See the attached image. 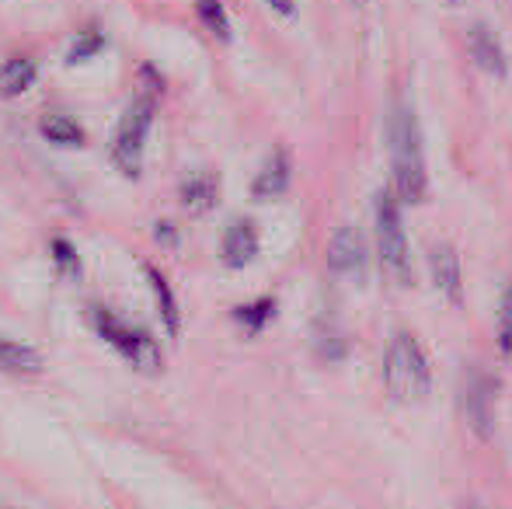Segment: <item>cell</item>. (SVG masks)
Listing matches in <instances>:
<instances>
[{
    "label": "cell",
    "instance_id": "obj_3",
    "mask_svg": "<svg viewBox=\"0 0 512 509\" xmlns=\"http://www.w3.org/2000/svg\"><path fill=\"white\" fill-rule=\"evenodd\" d=\"M377 258L380 269L391 283L411 286L415 279V265H411V245L405 220H401V203L394 192H380L377 196Z\"/></svg>",
    "mask_w": 512,
    "mask_h": 509
},
{
    "label": "cell",
    "instance_id": "obj_19",
    "mask_svg": "<svg viewBox=\"0 0 512 509\" xmlns=\"http://www.w3.org/2000/svg\"><path fill=\"white\" fill-rule=\"evenodd\" d=\"M499 349L512 363V283L502 293V307H499Z\"/></svg>",
    "mask_w": 512,
    "mask_h": 509
},
{
    "label": "cell",
    "instance_id": "obj_22",
    "mask_svg": "<svg viewBox=\"0 0 512 509\" xmlns=\"http://www.w3.org/2000/svg\"><path fill=\"white\" fill-rule=\"evenodd\" d=\"M265 4H269L276 14H283V18H293V14H297V0H265Z\"/></svg>",
    "mask_w": 512,
    "mask_h": 509
},
{
    "label": "cell",
    "instance_id": "obj_4",
    "mask_svg": "<svg viewBox=\"0 0 512 509\" xmlns=\"http://www.w3.org/2000/svg\"><path fill=\"white\" fill-rule=\"evenodd\" d=\"M95 328L98 335L108 342V346L119 349V356L129 363L133 370H140V374H161L164 367V356L161 349H157V342L150 339L143 328H129L122 318H115L112 311H105V307H95Z\"/></svg>",
    "mask_w": 512,
    "mask_h": 509
},
{
    "label": "cell",
    "instance_id": "obj_17",
    "mask_svg": "<svg viewBox=\"0 0 512 509\" xmlns=\"http://www.w3.org/2000/svg\"><path fill=\"white\" fill-rule=\"evenodd\" d=\"M272 314H276V300L272 297H262V300H255V304H241L234 311V321L244 328V332H262L265 325L272 321Z\"/></svg>",
    "mask_w": 512,
    "mask_h": 509
},
{
    "label": "cell",
    "instance_id": "obj_21",
    "mask_svg": "<svg viewBox=\"0 0 512 509\" xmlns=\"http://www.w3.org/2000/svg\"><path fill=\"white\" fill-rule=\"evenodd\" d=\"M102 46H105V35H102V32H84L81 39H77L74 46H70L67 60H70V63H77V60H88V56H95Z\"/></svg>",
    "mask_w": 512,
    "mask_h": 509
},
{
    "label": "cell",
    "instance_id": "obj_5",
    "mask_svg": "<svg viewBox=\"0 0 512 509\" xmlns=\"http://www.w3.org/2000/svg\"><path fill=\"white\" fill-rule=\"evenodd\" d=\"M150 123H154V95H140L126 105L112 140V164L126 178H136L143 168V143H147Z\"/></svg>",
    "mask_w": 512,
    "mask_h": 509
},
{
    "label": "cell",
    "instance_id": "obj_20",
    "mask_svg": "<svg viewBox=\"0 0 512 509\" xmlns=\"http://www.w3.org/2000/svg\"><path fill=\"white\" fill-rule=\"evenodd\" d=\"M53 262H56V269H60L67 279L81 276V258H77V252H74V248H70L63 238H56V241H53Z\"/></svg>",
    "mask_w": 512,
    "mask_h": 509
},
{
    "label": "cell",
    "instance_id": "obj_10",
    "mask_svg": "<svg viewBox=\"0 0 512 509\" xmlns=\"http://www.w3.org/2000/svg\"><path fill=\"white\" fill-rule=\"evenodd\" d=\"M467 49H471V60L478 63V70L492 77H506L509 60H506V49H502L499 35L492 32L488 25H474L471 35H467Z\"/></svg>",
    "mask_w": 512,
    "mask_h": 509
},
{
    "label": "cell",
    "instance_id": "obj_7",
    "mask_svg": "<svg viewBox=\"0 0 512 509\" xmlns=\"http://www.w3.org/2000/svg\"><path fill=\"white\" fill-rule=\"evenodd\" d=\"M495 398H499V381L492 374H471L464 391V408H467V422L471 429L488 440L495 433Z\"/></svg>",
    "mask_w": 512,
    "mask_h": 509
},
{
    "label": "cell",
    "instance_id": "obj_25",
    "mask_svg": "<svg viewBox=\"0 0 512 509\" xmlns=\"http://www.w3.org/2000/svg\"><path fill=\"white\" fill-rule=\"evenodd\" d=\"M352 4H363V0H352Z\"/></svg>",
    "mask_w": 512,
    "mask_h": 509
},
{
    "label": "cell",
    "instance_id": "obj_11",
    "mask_svg": "<svg viewBox=\"0 0 512 509\" xmlns=\"http://www.w3.org/2000/svg\"><path fill=\"white\" fill-rule=\"evenodd\" d=\"M290 178H293L290 154H286L283 147L272 150V154L265 157L262 171L255 175V182H251V196H255V199H276V196H283V192L290 189Z\"/></svg>",
    "mask_w": 512,
    "mask_h": 509
},
{
    "label": "cell",
    "instance_id": "obj_6",
    "mask_svg": "<svg viewBox=\"0 0 512 509\" xmlns=\"http://www.w3.org/2000/svg\"><path fill=\"white\" fill-rule=\"evenodd\" d=\"M366 265H370V248H366V238L356 231V227H338L328 241V269L342 279H363Z\"/></svg>",
    "mask_w": 512,
    "mask_h": 509
},
{
    "label": "cell",
    "instance_id": "obj_16",
    "mask_svg": "<svg viewBox=\"0 0 512 509\" xmlns=\"http://www.w3.org/2000/svg\"><path fill=\"white\" fill-rule=\"evenodd\" d=\"M39 133L46 136L49 143H60V147H81L84 143V129L70 116H63V112H46V116L39 119Z\"/></svg>",
    "mask_w": 512,
    "mask_h": 509
},
{
    "label": "cell",
    "instance_id": "obj_2",
    "mask_svg": "<svg viewBox=\"0 0 512 509\" xmlns=\"http://www.w3.org/2000/svg\"><path fill=\"white\" fill-rule=\"evenodd\" d=\"M384 384L394 398L401 401H418L429 394L432 387V370L425 360L422 346L411 332H394L384 353Z\"/></svg>",
    "mask_w": 512,
    "mask_h": 509
},
{
    "label": "cell",
    "instance_id": "obj_12",
    "mask_svg": "<svg viewBox=\"0 0 512 509\" xmlns=\"http://www.w3.org/2000/svg\"><path fill=\"white\" fill-rule=\"evenodd\" d=\"M178 199H182V206L192 217H203V213H209L216 206V199H220V178L206 168L192 171L182 182V189H178Z\"/></svg>",
    "mask_w": 512,
    "mask_h": 509
},
{
    "label": "cell",
    "instance_id": "obj_14",
    "mask_svg": "<svg viewBox=\"0 0 512 509\" xmlns=\"http://www.w3.org/2000/svg\"><path fill=\"white\" fill-rule=\"evenodd\" d=\"M35 77H39V67H35L32 56H11V60H4V67H0V98L25 95L35 84Z\"/></svg>",
    "mask_w": 512,
    "mask_h": 509
},
{
    "label": "cell",
    "instance_id": "obj_24",
    "mask_svg": "<svg viewBox=\"0 0 512 509\" xmlns=\"http://www.w3.org/2000/svg\"><path fill=\"white\" fill-rule=\"evenodd\" d=\"M446 4H450V7H460V4H464V0H446Z\"/></svg>",
    "mask_w": 512,
    "mask_h": 509
},
{
    "label": "cell",
    "instance_id": "obj_9",
    "mask_svg": "<svg viewBox=\"0 0 512 509\" xmlns=\"http://www.w3.org/2000/svg\"><path fill=\"white\" fill-rule=\"evenodd\" d=\"M220 255H223V265H230V269H244V265L255 262V255H258L255 224H251V220H234V224L223 231Z\"/></svg>",
    "mask_w": 512,
    "mask_h": 509
},
{
    "label": "cell",
    "instance_id": "obj_23",
    "mask_svg": "<svg viewBox=\"0 0 512 509\" xmlns=\"http://www.w3.org/2000/svg\"><path fill=\"white\" fill-rule=\"evenodd\" d=\"M157 241H175V234H171V224H157Z\"/></svg>",
    "mask_w": 512,
    "mask_h": 509
},
{
    "label": "cell",
    "instance_id": "obj_8",
    "mask_svg": "<svg viewBox=\"0 0 512 509\" xmlns=\"http://www.w3.org/2000/svg\"><path fill=\"white\" fill-rule=\"evenodd\" d=\"M429 269H432V283L443 293L450 304H464V269H460V258L450 245H436L429 255Z\"/></svg>",
    "mask_w": 512,
    "mask_h": 509
},
{
    "label": "cell",
    "instance_id": "obj_13",
    "mask_svg": "<svg viewBox=\"0 0 512 509\" xmlns=\"http://www.w3.org/2000/svg\"><path fill=\"white\" fill-rule=\"evenodd\" d=\"M143 276H147L150 290H154V300H157V311H161V321L168 328V335H178L182 332V311H178V300H175V290H171L168 276L154 265H143Z\"/></svg>",
    "mask_w": 512,
    "mask_h": 509
},
{
    "label": "cell",
    "instance_id": "obj_18",
    "mask_svg": "<svg viewBox=\"0 0 512 509\" xmlns=\"http://www.w3.org/2000/svg\"><path fill=\"white\" fill-rule=\"evenodd\" d=\"M196 14L213 39L230 42V18L223 11V0H196Z\"/></svg>",
    "mask_w": 512,
    "mask_h": 509
},
{
    "label": "cell",
    "instance_id": "obj_15",
    "mask_svg": "<svg viewBox=\"0 0 512 509\" xmlns=\"http://www.w3.org/2000/svg\"><path fill=\"white\" fill-rule=\"evenodd\" d=\"M0 370L18 377H35L42 374V356L32 346H21V342L0 335Z\"/></svg>",
    "mask_w": 512,
    "mask_h": 509
},
{
    "label": "cell",
    "instance_id": "obj_1",
    "mask_svg": "<svg viewBox=\"0 0 512 509\" xmlns=\"http://www.w3.org/2000/svg\"><path fill=\"white\" fill-rule=\"evenodd\" d=\"M387 147H391L394 196L405 206H418L429 192V175H425L422 129L408 105H394L391 119H387Z\"/></svg>",
    "mask_w": 512,
    "mask_h": 509
}]
</instances>
